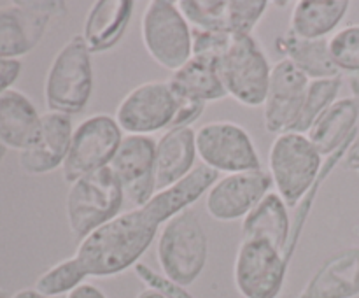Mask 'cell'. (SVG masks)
I'll return each mask as SVG.
<instances>
[{
    "label": "cell",
    "mask_w": 359,
    "mask_h": 298,
    "mask_svg": "<svg viewBox=\"0 0 359 298\" xmlns=\"http://www.w3.org/2000/svg\"><path fill=\"white\" fill-rule=\"evenodd\" d=\"M123 130L114 116L93 114L74 128L62 174L67 182L77 181L98 168L109 167L123 140Z\"/></svg>",
    "instance_id": "9"
},
{
    "label": "cell",
    "mask_w": 359,
    "mask_h": 298,
    "mask_svg": "<svg viewBox=\"0 0 359 298\" xmlns=\"http://www.w3.org/2000/svg\"><path fill=\"white\" fill-rule=\"evenodd\" d=\"M311 79L290 60L283 58L272 67L269 90L263 102V125L270 133L291 132L304 107Z\"/></svg>",
    "instance_id": "13"
},
{
    "label": "cell",
    "mask_w": 359,
    "mask_h": 298,
    "mask_svg": "<svg viewBox=\"0 0 359 298\" xmlns=\"http://www.w3.org/2000/svg\"><path fill=\"white\" fill-rule=\"evenodd\" d=\"M133 7L132 0H98L91 6L81 34L91 55L109 51L125 37Z\"/></svg>",
    "instance_id": "19"
},
{
    "label": "cell",
    "mask_w": 359,
    "mask_h": 298,
    "mask_svg": "<svg viewBox=\"0 0 359 298\" xmlns=\"http://www.w3.org/2000/svg\"><path fill=\"white\" fill-rule=\"evenodd\" d=\"M6 151H7V149H6V147H4V146H2V144H0V161H2V158H4V156H6Z\"/></svg>",
    "instance_id": "40"
},
{
    "label": "cell",
    "mask_w": 359,
    "mask_h": 298,
    "mask_svg": "<svg viewBox=\"0 0 359 298\" xmlns=\"http://www.w3.org/2000/svg\"><path fill=\"white\" fill-rule=\"evenodd\" d=\"M168 83L181 97L191 98V100L202 102V104L228 97L223 83H221L217 67L205 60L193 58V56L186 65L172 72Z\"/></svg>",
    "instance_id": "25"
},
{
    "label": "cell",
    "mask_w": 359,
    "mask_h": 298,
    "mask_svg": "<svg viewBox=\"0 0 359 298\" xmlns=\"http://www.w3.org/2000/svg\"><path fill=\"white\" fill-rule=\"evenodd\" d=\"M125 193L111 167L98 168L70 182L65 212L70 231L86 238L105 223L121 214Z\"/></svg>",
    "instance_id": "5"
},
{
    "label": "cell",
    "mask_w": 359,
    "mask_h": 298,
    "mask_svg": "<svg viewBox=\"0 0 359 298\" xmlns=\"http://www.w3.org/2000/svg\"><path fill=\"white\" fill-rule=\"evenodd\" d=\"M330 56L337 69L344 74L359 70V25L340 28L328 41Z\"/></svg>",
    "instance_id": "30"
},
{
    "label": "cell",
    "mask_w": 359,
    "mask_h": 298,
    "mask_svg": "<svg viewBox=\"0 0 359 298\" xmlns=\"http://www.w3.org/2000/svg\"><path fill=\"white\" fill-rule=\"evenodd\" d=\"M140 35L147 55L170 72L191 58L193 28L179 11L177 2L153 0L147 4L140 20Z\"/></svg>",
    "instance_id": "7"
},
{
    "label": "cell",
    "mask_w": 359,
    "mask_h": 298,
    "mask_svg": "<svg viewBox=\"0 0 359 298\" xmlns=\"http://www.w3.org/2000/svg\"><path fill=\"white\" fill-rule=\"evenodd\" d=\"M359 297V245L344 248L312 273L298 298Z\"/></svg>",
    "instance_id": "18"
},
{
    "label": "cell",
    "mask_w": 359,
    "mask_h": 298,
    "mask_svg": "<svg viewBox=\"0 0 359 298\" xmlns=\"http://www.w3.org/2000/svg\"><path fill=\"white\" fill-rule=\"evenodd\" d=\"M135 298H167V297H163V294L158 293V291L151 290V287H144L142 291H139V293H137Z\"/></svg>",
    "instance_id": "39"
},
{
    "label": "cell",
    "mask_w": 359,
    "mask_h": 298,
    "mask_svg": "<svg viewBox=\"0 0 359 298\" xmlns=\"http://www.w3.org/2000/svg\"><path fill=\"white\" fill-rule=\"evenodd\" d=\"M290 207L276 191H270L248 216L242 219V238H265L276 248L283 249L291 258V223Z\"/></svg>",
    "instance_id": "21"
},
{
    "label": "cell",
    "mask_w": 359,
    "mask_h": 298,
    "mask_svg": "<svg viewBox=\"0 0 359 298\" xmlns=\"http://www.w3.org/2000/svg\"><path fill=\"white\" fill-rule=\"evenodd\" d=\"M177 107V93L168 81H147L125 95L114 118L126 135L151 137L172 128Z\"/></svg>",
    "instance_id": "11"
},
{
    "label": "cell",
    "mask_w": 359,
    "mask_h": 298,
    "mask_svg": "<svg viewBox=\"0 0 359 298\" xmlns=\"http://www.w3.org/2000/svg\"><path fill=\"white\" fill-rule=\"evenodd\" d=\"M74 126L70 116L46 111L30 142L18 153V163L25 174L42 175L63 167L69 154Z\"/></svg>",
    "instance_id": "15"
},
{
    "label": "cell",
    "mask_w": 359,
    "mask_h": 298,
    "mask_svg": "<svg viewBox=\"0 0 359 298\" xmlns=\"http://www.w3.org/2000/svg\"><path fill=\"white\" fill-rule=\"evenodd\" d=\"M0 298H7V294H6V291H2V290H0Z\"/></svg>",
    "instance_id": "41"
},
{
    "label": "cell",
    "mask_w": 359,
    "mask_h": 298,
    "mask_svg": "<svg viewBox=\"0 0 359 298\" xmlns=\"http://www.w3.org/2000/svg\"><path fill=\"white\" fill-rule=\"evenodd\" d=\"M342 165L346 170H353V172H359V132L354 135L353 142H351L349 149L346 151L344 154Z\"/></svg>",
    "instance_id": "35"
},
{
    "label": "cell",
    "mask_w": 359,
    "mask_h": 298,
    "mask_svg": "<svg viewBox=\"0 0 359 298\" xmlns=\"http://www.w3.org/2000/svg\"><path fill=\"white\" fill-rule=\"evenodd\" d=\"M272 175L265 168L217 177L205 193V209L216 221L244 219L270 191Z\"/></svg>",
    "instance_id": "12"
},
{
    "label": "cell",
    "mask_w": 359,
    "mask_h": 298,
    "mask_svg": "<svg viewBox=\"0 0 359 298\" xmlns=\"http://www.w3.org/2000/svg\"><path fill=\"white\" fill-rule=\"evenodd\" d=\"M359 104L353 97L339 98L330 105L305 135L323 158L335 154L358 133Z\"/></svg>",
    "instance_id": "20"
},
{
    "label": "cell",
    "mask_w": 359,
    "mask_h": 298,
    "mask_svg": "<svg viewBox=\"0 0 359 298\" xmlns=\"http://www.w3.org/2000/svg\"><path fill=\"white\" fill-rule=\"evenodd\" d=\"M41 114L30 98L18 90H7L0 95V144L6 149L20 153L39 126Z\"/></svg>",
    "instance_id": "22"
},
{
    "label": "cell",
    "mask_w": 359,
    "mask_h": 298,
    "mask_svg": "<svg viewBox=\"0 0 359 298\" xmlns=\"http://www.w3.org/2000/svg\"><path fill=\"white\" fill-rule=\"evenodd\" d=\"M65 298H107V297H105L104 291H102L100 287L95 286V284L84 283L81 284L77 290H74L72 293L67 294Z\"/></svg>",
    "instance_id": "36"
},
{
    "label": "cell",
    "mask_w": 359,
    "mask_h": 298,
    "mask_svg": "<svg viewBox=\"0 0 359 298\" xmlns=\"http://www.w3.org/2000/svg\"><path fill=\"white\" fill-rule=\"evenodd\" d=\"M86 277V270L83 269L77 256L74 255L72 258L62 259L56 265L49 266L46 272H42L35 280L34 287L44 297L65 298L67 294L77 290L81 284H84Z\"/></svg>",
    "instance_id": "26"
},
{
    "label": "cell",
    "mask_w": 359,
    "mask_h": 298,
    "mask_svg": "<svg viewBox=\"0 0 359 298\" xmlns=\"http://www.w3.org/2000/svg\"><path fill=\"white\" fill-rule=\"evenodd\" d=\"M156 259L161 273L184 287L202 276L209 259V237L191 207L163 224L156 241Z\"/></svg>",
    "instance_id": "2"
},
{
    "label": "cell",
    "mask_w": 359,
    "mask_h": 298,
    "mask_svg": "<svg viewBox=\"0 0 359 298\" xmlns=\"http://www.w3.org/2000/svg\"><path fill=\"white\" fill-rule=\"evenodd\" d=\"M356 235H358V238H359V224H358V228H356Z\"/></svg>",
    "instance_id": "42"
},
{
    "label": "cell",
    "mask_w": 359,
    "mask_h": 298,
    "mask_svg": "<svg viewBox=\"0 0 359 298\" xmlns=\"http://www.w3.org/2000/svg\"><path fill=\"white\" fill-rule=\"evenodd\" d=\"M290 256L265 238H241L233 280L244 298H279L286 283Z\"/></svg>",
    "instance_id": "8"
},
{
    "label": "cell",
    "mask_w": 359,
    "mask_h": 298,
    "mask_svg": "<svg viewBox=\"0 0 359 298\" xmlns=\"http://www.w3.org/2000/svg\"><path fill=\"white\" fill-rule=\"evenodd\" d=\"M328 39H302L287 30L283 37L277 39V49L290 60L309 79H330L342 76L330 56Z\"/></svg>",
    "instance_id": "24"
},
{
    "label": "cell",
    "mask_w": 359,
    "mask_h": 298,
    "mask_svg": "<svg viewBox=\"0 0 359 298\" xmlns=\"http://www.w3.org/2000/svg\"><path fill=\"white\" fill-rule=\"evenodd\" d=\"M193 126H174L165 130L156 140L154 151V179L156 193L172 188L188 177L196 168L198 158Z\"/></svg>",
    "instance_id": "17"
},
{
    "label": "cell",
    "mask_w": 359,
    "mask_h": 298,
    "mask_svg": "<svg viewBox=\"0 0 359 298\" xmlns=\"http://www.w3.org/2000/svg\"><path fill=\"white\" fill-rule=\"evenodd\" d=\"M21 74V62L20 60H7L0 58V95L4 91L11 90L16 79Z\"/></svg>",
    "instance_id": "34"
},
{
    "label": "cell",
    "mask_w": 359,
    "mask_h": 298,
    "mask_svg": "<svg viewBox=\"0 0 359 298\" xmlns=\"http://www.w3.org/2000/svg\"><path fill=\"white\" fill-rule=\"evenodd\" d=\"M269 7L266 0H228L226 32L231 35H252Z\"/></svg>",
    "instance_id": "29"
},
{
    "label": "cell",
    "mask_w": 359,
    "mask_h": 298,
    "mask_svg": "<svg viewBox=\"0 0 359 298\" xmlns=\"http://www.w3.org/2000/svg\"><path fill=\"white\" fill-rule=\"evenodd\" d=\"M154 151L156 140L153 137L125 135L109 165L121 184L125 200L135 207L144 205L156 195Z\"/></svg>",
    "instance_id": "14"
},
{
    "label": "cell",
    "mask_w": 359,
    "mask_h": 298,
    "mask_svg": "<svg viewBox=\"0 0 359 298\" xmlns=\"http://www.w3.org/2000/svg\"><path fill=\"white\" fill-rule=\"evenodd\" d=\"M177 98H179V107H177V114H175L172 128H174V126H191V123L196 121V119L202 116L205 104L191 100V98L181 97L179 93H177Z\"/></svg>",
    "instance_id": "33"
},
{
    "label": "cell",
    "mask_w": 359,
    "mask_h": 298,
    "mask_svg": "<svg viewBox=\"0 0 359 298\" xmlns=\"http://www.w3.org/2000/svg\"><path fill=\"white\" fill-rule=\"evenodd\" d=\"M93 65L83 35H74L62 46L49 65L44 81L48 111L74 116L83 112L93 93Z\"/></svg>",
    "instance_id": "4"
},
{
    "label": "cell",
    "mask_w": 359,
    "mask_h": 298,
    "mask_svg": "<svg viewBox=\"0 0 359 298\" xmlns=\"http://www.w3.org/2000/svg\"><path fill=\"white\" fill-rule=\"evenodd\" d=\"M349 9L347 0H300L291 13L290 30L302 39H328Z\"/></svg>",
    "instance_id": "23"
},
{
    "label": "cell",
    "mask_w": 359,
    "mask_h": 298,
    "mask_svg": "<svg viewBox=\"0 0 359 298\" xmlns=\"http://www.w3.org/2000/svg\"><path fill=\"white\" fill-rule=\"evenodd\" d=\"M53 16L35 9L30 0L0 7V58L18 60L37 48Z\"/></svg>",
    "instance_id": "16"
},
{
    "label": "cell",
    "mask_w": 359,
    "mask_h": 298,
    "mask_svg": "<svg viewBox=\"0 0 359 298\" xmlns=\"http://www.w3.org/2000/svg\"><path fill=\"white\" fill-rule=\"evenodd\" d=\"M133 272L135 276L146 284V287H151V290L158 291L163 297L167 298H195L184 286L177 284L175 280L168 279L163 273L154 272L151 266H147L146 263L139 262L135 266H133Z\"/></svg>",
    "instance_id": "32"
},
{
    "label": "cell",
    "mask_w": 359,
    "mask_h": 298,
    "mask_svg": "<svg viewBox=\"0 0 359 298\" xmlns=\"http://www.w3.org/2000/svg\"><path fill=\"white\" fill-rule=\"evenodd\" d=\"M219 177L205 165L172 188L158 191L140 207L125 210L77 245L76 256L88 277H112L133 269L170 217L191 207Z\"/></svg>",
    "instance_id": "1"
},
{
    "label": "cell",
    "mask_w": 359,
    "mask_h": 298,
    "mask_svg": "<svg viewBox=\"0 0 359 298\" xmlns=\"http://www.w3.org/2000/svg\"><path fill=\"white\" fill-rule=\"evenodd\" d=\"M342 81L344 76L311 81L307 88V95H305L304 107H302L297 125L293 126L291 132L307 133L309 130H311V126L316 123V119H318L330 105L335 104V102L339 100Z\"/></svg>",
    "instance_id": "27"
},
{
    "label": "cell",
    "mask_w": 359,
    "mask_h": 298,
    "mask_svg": "<svg viewBox=\"0 0 359 298\" xmlns=\"http://www.w3.org/2000/svg\"><path fill=\"white\" fill-rule=\"evenodd\" d=\"M231 34L224 32H212V30H200L193 28V58L205 60V62L214 63L217 67V62L226 51L230 44Z\"/></svg>",
    "instance_id": "31"
},
{
    "label": "cell",
    "mask_w": 359,
    "mask_h": 298,
    "mask_svg": "<svg viewBox=\"0 0 359 298\" xmlns=\"http://www.w3.org/2000/svg\"><path fill=\"white\" fill-rule=\"evenodd\" d=\"M346 81H347V86H349L351 97H353L359 104V70L358 72L346 74Z\"/></svg>",
    "instance_id": "37"
},
{
    "label": "cell",
    "mask_w": 359,
    "mask_h": 298,
    "mask_svg": "<svg viewBox=\"0 0 359 298\" xmlns=\"http://www.w3.org/2000/svg\"><path fill=\"white\" fill-rule=\"evenodd\" d=\"M272 67L252 35H231L217 62V72L228 97L248 107H259L265 102Z\"/></svg>",
    "instance_id": "6"
},
{
    "label": "cell",
    "mask_w": 359,
    "mask_h": 298,
    "mask_svg": "<svg viewBox=\"0 0 359 298\" xmlns=\"http://www.w3.org/2000/svg\"><path fill=\"white\" fill-rule=\"evenodd\" d=\"M228 0H181L179 11L184 14L191 28L212 32H226Z\"/></svg>",
    "instance_id": "28"
},
{
    "label": "cell",
    "mask_w": 359,
    "mask_h": 298,
    "mask_svg": "<svg viewBox=\"0 0 359 298\" xmlns=\"http://www.w3.org/2000/svg\"><path fill=\"white\" fill-rule=\"evenodd\" d=\"M195 146L202 165L217 174L263 168L249 132L233 121H210L202 125L195 132Z\"/></svg>",
    "instance_id": "10"
},
{
    "label": "cell",
    "mask_w": 359,
    "mask_h": 298,
    "mask_svg": "<svg viewBox=\"0 0 359 298\" xmlns=\"http://www.w3.org/2000/svg\"><path fill=\"white\" fill-rule=\"evenodd\" d=\"M11 298H49V297L41 294L35 287H27V290H21L18 291V293H14Z\"/></svg>",
    "instance_id": "38"
},
{
    "label": "cell",
    "mask_w": 359,
    "mask_h": 298,
    "mask_svg": "<svg viewBox=\"0 0 359 298\" xmlns=\"http://www.w3.org/2000/svg\"><path fill=\"white\" fill-rule=\"evenodd\" d=\"M325 163L305 133L284 132L273 139L269 151V172L277 195L297 209L318 184Z\"/></svg>",
    "instance_id": "3"
}]
</instances>
